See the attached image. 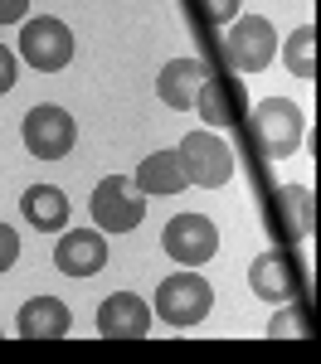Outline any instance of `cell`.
<instances>
[{"label": "cell", "instance_id": "44dd1931", "mask_svg": "<svg viewBox=\"0 0 321 364\" xmlns=\"http://www.w3.org/2000/svg\"><path fill=\"white\" fill-rule=\"evenodd\" d=\"M15 73H20V63H15V54H10L5 44H0V97L15 87Z\"/></svg>", "mask_w": 321, "mask_h": 364}, {"label": "cell", "instance_id": "ac0fdd59", "mask_svg": "<svg viewBox=\"0 0 321 364\" xmlns=\"http://www.w3.org/2000/svg\"><path fill=\"white\" fill-rule=\"evenodd\" d=\"M278 54H283L292 78H317V29L297 25L288 34V44H278Z\"/></svg>", "mask_w": 321, "mask_h": 364}, {"label": "cell", "instance_id": "6da1fadb", "mask_svg": "<svg viewBox=\"0 0 321 364\" xmlns=\"http://www.w3.org/2000/svg\"><path fill=\"white\" fill-rule=\"evenodd\" d=\"M248 136L268 161H288L292 151L307 141V117L292 97H263L248 112Z\"/></svg>", "mask_w": 321, "mask_h": 364}, {"label": "cell", "instance_id": "8fae6325", "mask_svg": "<svg viewBox=\"0 0 321 364\" xmlns=\"http://www.w3.org/2000/svg\"><path fill=\"white\" fill-rule=\"evenodd\" d=\"M98 336L102 340H146L151 336V301L137 291H112L98 306Z\"/></svg>", "mask_w": 321, "mask_h": 364}, {"label": "cell", "instance_id": "ffe728a7", "mask_svg": "<svg viewBox=\"0 0 321 364\" xmlns=\"http://www.w3.org/2000/svg\"><path fill=\"white\" fill-rule=\"evenodd\" d=\"M15 262H20V233L10 224H0V277H5Z\"/></svg>", "mask_w": 321, "mask_h": 364}, {"label": "cell", "instance_id": "7402d4cb", "mask_svg": "<svg viewBox=\"0 0 321 364\" xmlns=\"http://www.w3.org/2000/svg\"><path fill=\"white\" fill-rule=\"evenodd\" d=\"M29 15V0H0V25H20Z\"/></svg>", "mask_w": 321, "mask_h": 364}, {"label": "cell", "instance_id": "d6986e66", "mask_svg": "<svg viewBox=\"0 0 321 364\" xmlns=\"http://www.w3.org/2000/svg\"><path fill=\"white\" fill-rule=\"evenodd\" d=\"M238 5L243 0H185V15H190V25H200V29H224L238 20Z\"/></svg>", "mask_w": 321, "mask_h": 364}, {"label": "cell", "instance_id": "3957f363", "mask_svg": "<svg viewBox=\"0 0 321 364\" xmlns=\"http://www.w3.org/2000/svg\"><path fill=\"white\" fill-rule=\"evenodd\" d=\"M219 49H224V63L233 73H263L278 54V29L268 15H238Z\"/></svg>", "mask_w": 321, "mask_h": 364}, {"label": "cell", "instance_id": "4fadbf2b", "mask_svg": "<svg viewBox=\"0 0 321 364\" xmlns=\"http://www.w3.org/2000/svg\"><path fill=\"white\" fill-rule=\"evenodd\" d=\"M204 78H209V68H204L200 58H171V63L156 73V97H161L166 107H175V112H185V107H195Z\"/></svg>", "mask_w": 321, "mask_h": 364}, {"label": "cell", "instance_id": "7c38bea8", "mask_svg": "<svg viewBox=\"0 0 321 364\" xmlns=\"http://www.w3.org/2000/svg\"><path fill=\"white\" fill-rule=\"evenodd\" d=\"M268 224H273V233H278L283 243L307 238L312 224H317L312 190H302V185H283V190H273V199H268Z\"/></svg>", "mask_w": 321, "mask_h": 364}, {"label": "cell", "instance_id": "8992f818", "mask_svg": "<svg viewBox=\"0 0 321 364\" xmlns=\"http://www.w3.org/2000/svg\"><path fill=\"white\" fill-rule=\"evenodd\" d=\"M161 248L180 267H204L219 252V228H214V219H204V214H175L171 224L161 228Z\"/></svg>", "mask_w": 321, "mask_h": 364}, {"label": "cell", "instance_id": "7a4b0ae2", "mask_svg": "<svg viewBox=\"0 0 321 364\" xmlns=\"http://www.w3.org/2000/svg\"><path fill=\"white\" fill-rule=\"evenodd\" d=\"M214 311V287L204 277H195V267H185V272H175L156 287V316L166 321V326H200L204 316Z\"/></svg>", "mask_w": 321, "mask_h": 364}, {"label": "cell", "instance_id": "277c9868", "mask_svg": "<svg viewBox=\"0 0 321 364\" xmlns=\"http://www.w3.org/2000/svg\"><path fill=\"white\" fill-rule=\"evenodd\" d=\"M88 209H93V219H98L102 233H132L146 219V195L127 175H102L93 199H88Z\"/></svg>", "mask_w": 321, "mask_h": 364}, {"label": "cell", "instance_id": "5bb4252c", "mask_svg": "<svg viewBox=\"0 0 321 364\" xmlns=\"http://www.w3.org/2000/svg\"><path fill=\"white\" fill-rule=\"evenodd\" d=\"M132 180H137V190H142L146 199H171V195H180V190H190V175H185L180 151H156V156H146Z\"/></svg>", "mask_w": 321, "mask_h": 364}, {"label": "cell", "instance_id": "9c48e42d", "mask_svg": "<svg viewBox=\"0 0 321 364\" xmlns=\"http://www.w3.org/2000/svg\"><path fill=\"white\" fill-rule=\"evenodd\" d=\"M175 151H180V161H185L190 185H200V190H219V185H229V180H233V151L214 136V132H190Z\"/></svg>", "mask_w": 321, "mask_h": 364}, {"label": "cell", "instance_id": "52a82bcc", "mask_svg": "<svg viewBox=\"0 0 321 364\" xmlns=\"http://www.w3.org/2000/svg\"><path fill=\"white\" fill-rule=\"evenodd\" d=\"M248 287H253V296L268 301V306H288V301L302 296V262L288 248H268V252L253 257Z\"/></svg>", "mask_w": 321, "mask_h": 364}, {"label": "cell", "instance_id": "e0dca14e", "mask_svg": "<svg viewBox=\"0 0 321 364\" xmlns=\"http://www.w3.org/2000/svg\"><path fill=\"white\" fill-rule=\"evenodd\" d=\"M238 102H243V83L204 78L200 97H195V112H200L209 127H233V122H238Z\"/></svg>", "mask_w": 321, "mask_h": 364}, {"label": "cell", "instance_id": "ba28073f", "mask_svg": "<svg viewBox=\"0 0 321 364\" xmlns=\"http://www.w3.org/2000/svg\"><path fill=\"white\" fill-rule=\"evenodd\" d=\"M73 141H78V127H73V117L63 107L39 102V107L25 112V151L34 161H63L73 151Z\"/></svg>", "mask_w": 321, "mask_h": 364}, {"label": "cell", "instance_id": "2e32d148", "mask_svg": "<svg viewBox=\"0 0 321 364\" xmlns=\"http://www.w3.org/2000/svg\"><path fill=\"white\" fill-rule=\"evenodd\" d=\"M20 209H25V219L39 228V233H58V228H68V214H73L58 185H29L25 199H20Z\"/></svg>", "mask_w": 321, "mask_h": 364}, {"label": "cell", "instance_id": "30bf717a", "mask_svg": "<svg viewBox=\"0 0 321 364\" xmlns=\"http://www.w3.org/2000/svg\"><path fill=\"white\" fill-rule=\"evenodd\" d=\"M54 267L73 282L102 272V267H107V233H102V228H58Z\"/></svg>", "mask_w": 321, "mask_h": 364}, {"label": "cell", "instance_id": "9a60e30c", "mask_svg": "<svg viewBox=\"0 0 321 364\" xmlns=\"http://www.w3.org/2000/svg\"><path fill=\"white\" fill-rule=\"evenodd\" d=\"M73 331V316L58 296H29L20 306V336L25 340H63Z\"/></svg>", "mask_w": 321, "mask_h": 364}, {"label": "cell", "instance_id": "5b68a950", "mask_svg": "<svg viewBox=\"0 0 321 364\" xmlns=\"http://www.w3.org/2000/svg\"><path fill=\"white\" fill-rule=\"evenodd\" d=\"M20 58L39 73H58L73 63V29L54 20V15H39V20H25L20 29Z\"/></svg>", "mask_w": 321, "mask_h": 364}]
</instances>
